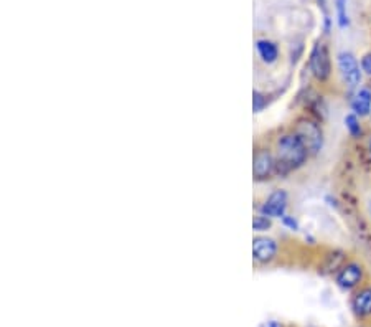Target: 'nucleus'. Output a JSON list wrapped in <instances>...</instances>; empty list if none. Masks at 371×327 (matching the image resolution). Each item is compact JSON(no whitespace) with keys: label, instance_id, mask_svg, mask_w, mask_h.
<instances>
[{"label":"nucleus","instance_id":"0eeeda50","mask_svg":"<svg viewBox=\"0 0 371 327\" xmlns=\"http://www.w3.org/2000/svg\"><path fill=\"white\" fill-rule=\"evenodd\" d=\"M274 170V161L272 155L267 150H258L254 155V164H252V174L258 181H264Z\"/></svg>","mask_w":371,"mask_h":327},{"label":"nucleus","instance_id":"f03ea898","mask_svg":"<svg viewBox=\"0 0 371 327\" xmlns=\"http://www.w3.org/2000/svg\"><path fill=\"white\" fill-rule=\"evenodd\" d=\"M297 137L304 142L305 149L309 150V154H317L322 149V144H324V134H322V129L319 128L317 122L311 120H302L297 122L296 133Z\"/></svg>","mask_w":371,"mask_h":327},{"label":"nucleus","instance_id":"ddd939ff","mask_svg":"<svg viewBox=\"0 0 371 327\" xmlns=\"http://www.w3.org/2000/svg\"><path fill=\"white\" fill-rule=\"evenodd\" d=\"M337 14H338V25H348V15H346V0H335Z\"/></svg>","mask_w":371,"mask_h":327},{"label":"nucleus","instance_id":"f257e3e1","mask_svg":"<svg viewBox=\"0 0 371 327\" xmlns=\"http://www.w3.org/2000/svg\"><path fill=\"white\" fill-rule=\"evenodd\" d=\"M277 154H279V164H283L285 169H296L305 162L309 150L305 149L304 142L297 137V134H287L280 137Z\"/></svg>","mask_w":371,"mask_h":327},{"label":"nucleus","instance_id":"a211bd4d","mask_svg":"<svg viewBox=\"0 0 371 327\" xmlns=\"http://www.w3.org/2000/svg\"><path fill=\"white\" fill-rule=\"evenodd\" d=\"M319 3L322 7H325V0H319Z\"/></svg>","mask_w":371,"mask_h":327},{"label":"nucleus","instance_id":"6e6552de","mask_svg":"<svg viewBox=\"0 0 371 327\" xmlns=\"http://www.w3.org/2000/svg\"><path fill=\"white\" fill-rule=\"evenodd\" d=\"M287 207V194L284 190H277L271 194L263 205V215L266 216H283Z\"/></svg>","mask_w":371,"mask_h":327},{"label":"nucleus","instance_id":"dca6fc26","mask_svg":"<svg viewBox=\"0 0 371 327\" xmlns=\"http://www.w3.org/2000/svg\"><path fill=\"white\" fill-rule=\"evenodd\" d=\"M252 104H254V111H261L263 109V106L266 104V100H264L263 95H259L258 91L254 93V101H252Z\"/></svg>","mask_w":371,"mask_h":327},{"label":"nucleus","instance_id":"1a4fd4ad","mask_svg":"<svg viewBox=\"0 0 371 327\" xmlns=\"http://www.w3.org/2000/svg\"><path fill=\"white\" fill-rule=\"evenodd\" d=\"M352 309L358 317H371V288H363L355 294Z\"/></svg>","mask_w":371,"mask_h":327},{"label":"nucleus","instance_id":"9b49d317","mask_svg":"<svg viewBox=\"0 0 371 327\" xmlns=\"http://www.w3.org/2000/svg\"><path fill=\"white\" fill-rule=\"evenodd\" d=\"M256 48H258L261 60H263L264 63H274L277 56H279V50H277L276 43L269 42V40H258Z\"/></svg>","mask_w":371,"mask_h":327},{"label":"nucleus","instance_id":"6ab92c4d","mask_svg":"<svg viewBox=\"0 0 371 327\" xmlns=\"http://www.w3.org/2000/svg\"><path fill=\"white\" fill-rule=\"evenodd\" d=\"M368 149H370V153H371V139L368 141Z\"/></svg>","mask_w":371,"mask_h":327},{"label":"nucleus","instance_id":"39448f33","mask_svg":"<svg viewBox=\"0 0 371 327\" xmlns=\"http://www.w3.org/2000/svg\"><path fill=\"white\" fill-rule=\"evenodd\" d=\"M361 278H363V271H361L360 264L348 263V264H345L340 271H338L337 284L340 286L342 289H345V291H350V289L357 288V286L360 284Z\"/></svg>","mask_w":371,"mask_h":327},{"label":"nucleus","instance_id":"2eb2a0df","mask_svg":"<svg viewBox=\"0 0 371 327\" xmlns=\"http://www.w3.org/2000/svg\"><path fill=\"white\" fill-rule=\"evenodd\" d=\"M361 69L366 75H371V53H366L361 58Z\"/></svg>","mask_w":371,"mask_h":327},{"label":"nucleus","instance_id":"20e7f679","mask_svg":"<svg viewBox=\"0 0 371 327\" xmlns=\"http://www.w3.org/2000/svg\"><path fill=\"white\" fill-rule=\"evenodd\" d=\"M311 68L317 80L324 81L330 76V58L324 45H317L311 55Z\"/></svg>","mask_w":371,"mask_h":327},{"label":"nucleus","instance_id":"f3484780","mask_svg":"<svg viewBox=\"0 0 371 327\" xmlns=\"http://www.w3.org/2000/svg\"><path fill=\"white\" fill-rule=\"evenodd\" d=\"M261 327H284V326L277 321H267V322H264V324Z\"/></svg>","mask_w":371,"mask_h":327},{"label":"nucleus","instance_id":"f8f14e48","mask_svg":"<svg viewBox=\"0 0 371 327\" xmlns=\"http://www.w3.org/2000/svg\"><path fill=\"white\" fill-rule=\"evenodd\" d=\"M345 124H346V129L350 131V134H352V136H360L361 126H360V122H358V117L355 116V114H348V116L345 117Z\"/></svg>","mask_w":371,"mask_h":327},{"label":"nucleus","instance_id":"7ed1b4c3","mask_svg":"<svg viewBox=\"0 0 371 327\" xmlns=\"http://www.w3.org/2000/svg\"><path fill=\"white\" fill-rule=\"evenodd\" d=\"M338 68H340L342 76H344L345 83L350 88H357L361 81V71L360 65L350 52H342L338 53Z\"/></svg>","mask_w":371,"mask_h":327},{"label":"nucleus","instance_id":"4468645a","mask_svg":"<svg viewBox=\"0 0 371 327\" xmlns=\"http://www.w3.org/2000/svg\"><path fill=\"white\" fill-rule=\"evenodd\" d=\"M271 227V222H269V218L266 215H258L254 216V220H252V228L258 232H264L267 230V228Z\"/></svg>","mask_w":371,"mask_h":327},{"label":"nucleus","instance_id":"9d476101","mask_svg":"<svg viewBox=\"0 0 371 327\" xmlns=\"http://www.w3.org/2000/svg\"><path fill=\"white\" fill-rule=\"evenodd\" d=\"M352 108H353V111L357 114H360V116H365V114H368L371 111V91L370 89L363 88L357 93V95H355Z\"/></svg>","mask_w":371,"mask_h":327},{"label":"nucleus","instance_id":"423d86ee","mask_svg":"<svg viewBox=\"0 0 371 327\" xmlns=\"http://www.w3.org/2000/svg\"><path fill=\"white\" fill-rule=\"evenodd\" d=\"M277 245L272 238H267V236H258L252 241V255H254V260L259 261V263H267L276 256Z\"/></svg>","mask_w":371,"mask_h":327}]
</instances>
